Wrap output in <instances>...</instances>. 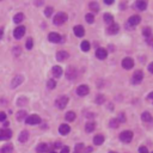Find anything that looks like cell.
Wrapping results in <instances>:
<instances>
[{"label": "cell", "instance_id": "7a4b0ae2", "mask_svg": "<svg viewBox=\"0 0 153 153\" xmlns=\"http://www.w3.org/2000/svg\"><path fill=\"white\" fill-rule=\"evenodd\" d=\"M133 139V133L131 131H124L120 134V140L124 142V143H128V142H131Z\"/></svg>", "mask_w": 153, "mask_h": 153}, {"label": "cell", "instance_id": "f907efd6", "mask_svg": "<svg viewBox=\"0 0 153 153\" xmlns=\"http://www.w3.org/2000/svg\"><path fill=\"white\" fill-rule=\"evenodd\" d=\"M109 153H116V152H109Z\"/></svg>", "mask_w": 153, "mask_h": 153}, {"label": "cell", "instance_id": "f5cc1de1", "mask_svg": "<svg viewBox=\"0 0 153 153\" xmlns=\"http://www.w3.org/2000/svg\"><path fill=\"white\" fill-rule=\"evenodd\" d=\"M152 153H153V152H152Z\"/></svg>", "mask_w": 153, "mask_h": 153}, {"label": "cell", "instance_id": "3957f363", "mask_svg": "<svg viewBox=\"0 0 153 153\" xmlns=\"http://www.w3.org/2000/svg\"><path fill=\"white\" fill-rule=\"evenodd\" d=\"M67 103H68V97H67V96H60V97L56 99L55 105L58 107L59 109H65L66 105H67Z\"/></svg>", "mask_w": 153, "mask_h": 153}, {"label": "cell", "instance_id": "ac0fdd59", "mask_svg": "<svg viewBox=\"0 0 153 153\" xmlns=\"http://www.w3.org/2000/svg\"><path fill=\"white\" fill-rule=\"evenodd\" d=\"M52 73H53V77L55 78H59L62 75V68L60 66H54L52 68Z\"/></svg>", "mask_w": 153, "mask_h": 153}, {"label": "cell", "instance_id": "52a82bcc", "mask_svg": "<svg viewBox=\"0 0 153 153\" xmlns=\"http://www.w3.org/2000/svg\"><path fill=\"white\" fill-rule=\"evenodd\" d=\"M24 34H25V28H24V27H18V28H16L14 31H13V36H14V38H17V39L22 38L24 36Z\"/></svg>", "mask_w": 153, "mask_h": 153}, {"label": "cell", "instance_id": "484cf974", "mask_svg": "<svg viewBox=\"0 0 153 153\" xmlns=\"http://www.w3.org/2000/svg\"><path fill=\"white\" fill-rule=\"evenodd\" d=\"M1 152L3 153H12L13 152V146L11 143H6L5 146L1 148Z\"/></svg>", "mask_w": 153, "mask_h": 153}, {"label": "cell", "instance_id": "8992f818", "mask_svg": "<svg viewBox=\"0 0 153 153\" xmlns=\"http://www.w3.org/2000/svg\"><path fill=\"white\" fill-rule=\"evenodd\" d=\"M122 67L124 69H131L134 67V60L132 58H124L122 60Z\"/></svg>", "mask_w": 153, "mask_h": 153}, {"label": "cell", "instance_id": "836d02e7", "mask_svg": "<svg viewBox=\"0 0 153 153\" xmlns=\"http://www.w3.org/2000/svg\"><path fill=\"white\" fill-rule=\"evenodd\" d=\"M84 145L83 143H77L75 145V151L74 153H84Z\"/></svg>", "mask_w": 153, "mask_h": 153}, {"label": "cell", "instance_id": "5bb4252c", "mask_svg": "<svg viewBox=\"0 0 153 153\" xmlns=\"http://www.w3.org/2000/svg\"><path fill=\"white\" fill-rule=\"evenodd\" d=\"M118 30H120V25H118V24H111V25H109V28L107 30V34L115 35V34L118 33Z\"/></svg>", "mask_w": 153, "mask_h": 153}, {"label": "cell", "instance_id": "277c9868", "mask_svg": "<svg viewBox=\"0 0 153 153\" xmlns=\"http://www.w3.org/2000/svg\"><path fill=\"white\" fill-rule=\"evenodd\" d=\"M25 122H27V124H30V126L38 124V123H41V117L38 115H30L25 118Z\"/></svg>", "mask_w": 153, "mask_h": 153}, {"label": "cell", "instance_id": "b9f144b4", "mask_svg": "<svg viewBox=\"0 0 153 153\" xmlns=\"http://www.w3.org/2000/svg\"><path fill=\"white\" fill-rule=\"evenodd\" d=\"M117 121H118V122H124V121H126V117H124V115H123V114H120V116H118Z\"/></svg>", "mask_w": 153, "mask_h": 153}, {"label": "cell", "instance_id": "4fadbf2b", "mask_svg": "<svg viewBox=\"0 0 153 153\" xmlns=\"http://www.w3.org/2000/svg\"><path fill=\"white\" fill-rule=\"evenodd\" d=\"M48 39L53 43H59V42H61V36L56 33H50L48 35Z\"/></svg>", "mask_w": 153, "mask_h": 153}, {"label": "cell", "instance_id": "7bdbcfd3", "mask_svg": "<svg viewBox=\"0 0 153 153\" xmlns=\"http://www.w3.org/2000/svg\"><path fill=\"white\" fill-rule=\"evenodd\" d=\"M0 121H1V122L6 121V114L5 112H0Z\"/></svg>", "mask_w": 153, "mask_h": 153}, {"label": "cell", "instance_id": "c3c4849f", "mask_svg": "<svg viewBox=\"0 0 153 153\" xmlns=\"http://www.w3.org/2000/svg\"><path fill=\"white\" fill-rule=\"evenodd\" d=\"M147 98H148V99H153V92H151V93L147 96Z\"/></svg>", "mask_w": 153, "mask_h": 153}, {"label": "cell", "instance_id": "e0dca14e", "mask_svg": "<svg viewBox=\"0 0 153 153\" xmlns=\"http://www.w3.org/2000/svg\"><path fill=\"white\" fill-rule=\"evenodd\" d=\"M36 151H37V153H47L49 151V145L48 143H39L36 148Z\"/></svg>", "mask_w": 153, "mask_h": 153}, {"label": "cell", "instance_id": "d6a6232c", "mask_svg": "<svg viewBox=\"0 0 153 153\" xmlns=\"http://www.w3.org/2000/svg\"><path fill=\"white\" fill-rule=\"evenodd\" d=\"M118 124H120V122L117 121V118H112V120H110V122H109V126L111 128H117Z\"/></svg>", "mask_w": 153, "mask_h": 153}, {"label": "cell", "instance_id": "d590c367", "mask_svg": "<svg viewBox=\"0 0 153 153\" xmlns=\"http://www.w3.org/2000/svg\"><path fill=\"white\" fill-rule=\"evenodd\" d=\"M48 88H50V90H53V88H55V86H56V82L55 80H53V79H50V80H48Z\"/></svg>", "mask_w": 153, "mask_h": 153}, {"label": "cell", "instance_id": "7402d4cb", "mask_svg": "<svg viewBox=\"0 0 153 153\" xmlns=\"http://www.w3.org/2000/svg\"><path fill=\"white\" fill-rule=\"evenodd\" d=\"M128 22H129L131 25H138V24L141 22V18L139 17V16H132Z\"/></svg>", "mask_w": 153, "mask_h": 153}, {"label": "cell", "instance_id": "ffe728a7", "mask_svg": "<svg viewBox=\"0 0 153 153\" xmlns=\"http://www.w3.org/2000/svg\"><path fill=\"white\" fill-rule=\"evenodd\" d=\"M69 131H71V127H69L68 124L62 123V124L59 127V132H60V134H62V135L68 134V133H69Z\"/></svg>", "mask_w": 153, "mask_h": 153}, {"label": "cell", "instance_id": "e575fe53", "mask_svg": "<svg viewBox=\"0 0 153 153\" xmlns=\"http://www.w3.org/2000/svg\"><path fill=\"white\" fill-rule=\"evenodd\" d=\"M85 19H86L87 23H90V24H92V23L95 22V17H93L92 13H87V14L85 16Z\"/></svg>", "mask_w": 153, "mask_h": 153}, {"label": "cell", "instance_id": "7c38bea8", "mask_svg": "<svg viewBox=\"0 0 153 153\" xmlns=\"http://www.w3.org/2000/svg\"><path fill=\"white\" fill-rule=\"evenodd\" d=\"M66 75H67V78L69 79V80H74L75 78H77V71H75V68L74 67H68V69H67V72H66Z\"/></svg>", "mask_w": 153, "mask_h": 153}, {"label": "cell", "instance_id": "f6af8a7d", "mask_svg": "<svg viewBox=\"0 0 153 153\" xmlns=\"http://www.w3.org/2000/svg\"><path fill=\"white\" fill-rule=\"evenodd\" d=\"M148 71L151 72V73H153V62H151L148 65Z\"/></svg>", "mask_w": 153, "mask_h": 153}, {"label": "cell", "instance_id": "9c48e42d", "mask_svg": "<svg viewBox=\"0 0 153 153\" xmlns=\"http://www.w3.org/2000/svg\"><path fill=\"white\" fill-rule=\"evenodd\" d=\"M88 92H90V88H88V86L87 85H80V86H78V88H77V93H78V96H86Z\"/></svg>", "mask_w": 153, "mask_h": 153}, {"label": "cell", "instance_id": "681fc988", "mask_svg": "<svg viewBox=\"0 0 153 153\" xmlns=\"http://www.w3.org/2000/svg\"><path fill=\"white\" fill-rule=\"evenodd\" d=\"M3 33H4V30H3V28H0V38L3 37Z\"/></svg>", "mask_w": 153, "mask_h": 153}, {"label": "cell", "instance_id": "83f0119b", "mask_svg": "<svg viewBox=\"0 0 153 153\" xmlns=\"http://www.w3.org/2000/svg\"><path fill=\"white\" fill-rule=\"evenodd\" d=\"M24 19V14L23 13H17L13 17V22L14 23H17V24H19V23H22V20Z\"/></svg>", "mask_w": 153, "mask_h": 153}, {"label": "cell", "instance_id": "44dd1931", "mask_svg": "<svg viewBox=\"0 0 153 153\" xmlns=\"http://www.w3.org/2000/svg\"><path fill=\"white\" fill-rule=\"evenodd\" d=\"M104 140H105V139H104V136L102 134H98V135H96L93 138V143L97 145V146H99V145H102L104 142Z\"/></svg>", "mask_w": 153, "mask_h": 153}, {"label": "cell", "instance_id": "2e32d148", "mask_svg": "<svg viewBox=\"0 0 153 153\" xmlns=\"http://www.w3.org/2000/svg\"><path fill=\"white\" fill-rule=\"evenodd\" d=\"M73 31H74V34H75L77 37H83L85 35V30H84V28L82 25H75Z\"/></svg>", "mask_w": 153, "mask_h": 153}, {"label": "cell", "instance_id": "cb8c5ba5", "mask_svg": "<svg viewBox=\"0 0 153 153\" xmlns=\"http://www.w3.org/2000/svg\"><path fill=\"white\" fill-rule=\"evenodd\" d=\"M19 141L20 142H25L28 139H29V132L28 131H23L20 134H19Z\"/></svg>", "mask_w": 153, "mask_h": 153}, {"label": "cell", "instance_id": "8fae6325", "mask_svg": "<svg viewBox=\"0 0 153 153\" xmlns=\"http://www.w3.org/2000/svg\"><path fill=\"white\" fill-rule=\"evenodd\" d=\"M96 56H97L99 60H104V59H107L108 52L104 49V48H98V49L96 50Z\"/></svg>", "mask_w": 153, "mask_h": 153}, {"label": "cell", "instance_id": "ee69618b", "mask_svg": "<svg viewBox=\"0 0 153 153\" xmlns=\"http://www.w3.org/2000/svg\"><path fill=\"white\" fill-rule=\"evenodd\" d=\"M60 153H69V147H67V146L62 147V150H61V152H60Z\"/></svg>", "mask_w": 153, "mask_h": 153}, {"label": "cell", "instance_id": "6da1fadb", "mask_svg": "<svg viewBox=\"0 0 153 153\" xmlns=\"http://www.w3.org/2000/svg\"><path fill=\"white\" fill-rule=\"evenodd\" d=\"M66 20H67V14L65 12H59L58 14H55L53 19L55 25H62L63 23H66Z\"/></svg>", "mask_w": 153, "mask_h": 153}, {"label": "cell", "instance_id": "f35d334b", "mask_svg": "<svg viewBox=\"0 0 153 153\" xmlns=\"http://www.w3.org/2000/svg\"><path fill=\"white\" fill-rule=\"evenodd\" d=\"M33 44H34V41H33V38H28V41H27V48L28 49H31L33 48Z\"/></svg>", "mask_w": 153, "mask_h": 153}, {"label": "cell", "instance_id": "5b68a950", "mask_svg": "<svg viewBox=\"0 0 153 153\" xmlns=\"http://www.w3.org/2000/svg\"><path fill=\"white\" fill-rule=\"evenodd\" d=\"M142 79H143V73H142V71H135L134 74H133V77H132V82H133L134 84H139Z\"/></svg>", "mask_w": 153, "mask_h": 153}, {"label": "cell", "instance_id": "4316f807", "mask_svg": "<svg viewBox=\"0 0 153 153\" xmlns=\"http://www.w3.org/2000/svg\"><path fill=\"white\" fill-rule=\"evenodd\" d=\"M141 118H142V121H145V122H150V121H152V116H151L150 112H147V111L142 112Z\"/></svg>", "mask_w": 153, "mask_h": 153}, {"label": "cell", "instance_id": "9a60e30c", "mask_svg": "<svg viewBox=\"0 0 153 153\" xmlns=\"http://www.w3.org/2000/svg\"><path fill=\"white\" fill-rule=\"evenodd\" d=\"M24 82V77L23 75H17V77H14L13 78V80H12V83H11V85H12V87L14 88V87H17V86H19L22 83Z\"/></svg>", "mask_w": 153, "mask_h": 153}, {"label": "cell", "instance_id": "ab89813d", "mask_svg": "<svg viewBox=\"0 0 153 153\" xmlns=\"http://www.w3.org/2000/svg\"><path fill=\"white\" fill-rule=\"evenodd\" d=\"M96 102H97L98 104H99V103H103V102H104V96H103V95H98V97L96 98Z\"/></svg>", "mask_w": 153, "mask_h": 153}, {"label": "cell", "instance_id": "d6986e66", "mask_svg": "<svg viewBox=\"0 0 153 153\" xmlns=\"http://www.w3.org/2000/svg\"><path fill=\"white\" fill-rule=\"evenodd\" d=\"M135 7L139 11H145V10H146V7H147V3L143 1V0H139V1L135 3Z\"/></svg>", "mask_w": 153, "mask_h": 153}, {"label": "cell", "instance_id": "60d3db41", "mask_svg": "<svg viewBox=\"0 0 153 153\" xmlns=\"http://www.w3.org/2000/svg\"><path fill=\"white\" fill-rule=\"evenodd\" d=\"M139 153H148V150L145 147V146H141V147L139 148Z\"/></svg>", "mask_w": 153, "mask_h": 153}, {"label": "cell", "instance_id": "8d00e7d4", "mask_svg": "<svg viewBox=\"0 0 153 153\" xmlns=\"http://www.w3.org/2000/svg\"><path fill=\"white\" fill-rule=\"evenodd\" d=\"M53 13V7H47V9L44 10V14L47 16V17H50Z\"/></svg>", "mask_w": 153, "mask_h": 153}, {"label": "cell", "instance_id": "4dcf8cb0", "mask_svg": "<svg viewBox=\"0 0 153 153\" xmlns=\"http://www.w3.org/2000/svg\"><path fill=\"white\" fill-rule=\"evenodd\" d=\"M66 120L67 121H74L75 120V112L74 111H68L66 114Z\"/></svg>", "mask_w": 153, "mask_h": 153}, {"label": "cell", "instance_id": "30bf717a", "mask_svg": "<svg viewBox=\"0 0 153 153\" xmlns=\"http://www.w3.org/2000/svg\"><path fill=\"white\" fill-rule=\"evenodd\" d=\"M69 58V54L67 53V52H65V50H60V52H58V54H56V60L58 61H66L67 59Z\"/></svg>", "mask_w": 153, "mask_h": 153}, {"label": "cell", "instance_id": "f546056e", "mask_svg": "<svg viewBox=\"0 0 153 153\" xmlns=\"http://www.w3.org/2000/svg\"><path fill=\"white\" fill-rule=\"evenodd\" d=\"M80 48H82L83 52H87L88 49H90V43H88L87 41H83L82 44H80Z\"/></svg>", "mask_w": 153, "mask_h": 153}, {"label": "cell", "instance_id": "816d5d0a", "mask_svg": "<svg viewBox=\"0 0 153 153\" xmlns=\"http://www.w3.org/2000/svg\"><path fill=\"white\" fill-rule=\"evenodd\" d=\"M50 153H56V152H54V151H53V152H50Z\"/></svg>", "mask_w": 153, "mask_h": 153}, {"label": "cell", "instance_id": "7dc6e473", "mask_svg": "<svg viewBox=\"0 0 153 153\" xmlns=\"http://www.w3.org/2000/svg\"><path fill=\"white\" fill-rule=\"evenodd\" d=\"M104 3H105L107 5H109V4L111 5V4H112V3H114V1H112V0H105V1H104Z\"/></svg>", "mask_w": 153, "mask_h": 153}, {"label": "cell", "instance_id": "74e56055", "mask_svg": "<svg viewBox=\"0 0 153 153\" xmlns=\"http://www.w3.org/2000/svg\"><path fill=\"white\" fill-rule=\"evenodd\" d=\"M142 33H143V35L146 36V37H150V36H151V34H152V30H151L150 28H145Z\"/></svg>", "mask_w": 153, "mask_h": 153}, {"label": "cell", "instance_id": "f1b7e54d", "mask_svg": "<svg viewBox=\"0 0 153 153\" xmlns=\"http://www.w3.org/2000/svg\"><path fill=\"white\" fill-rule=\"evenodd\" d=\"M88 7L93 11V12H98L99 11V6H98V4L96 3V1H92V3H90L88 4Z\"/></svg>", "mask_w": 153, "mask_h": 153}, {"label": "cell", "instance_id": "1f68e13d", "mask_svg": "<svg viewBox=\"0 0 153 153\" xmlns=\"http://www.w3.org/2000/svg\"><path fill=\"white\" fill-rule=\"evenodd\" d=\"M25 116H27V112L24 111V110L17 112V120H18V121H23L24 118H25Z\"/></svg>", "mask_w": 153, "mask_h": 153}, {"label": "cell", "instance_id": "d4e9b609", "mask_svg": "<svg viewBox=\"0 0 153 153\" xmlns=\"http://www.w3.org/2000/svg\"><path fill=\"white\" fill-rule=\"evenodd\" d=\"M95 128H96V123L95 122H87L86 126H85V131L87 133H91L95 131Z\"/></svg>", "mask_w": 153, "mask_h": 153}, {"label": "cell", "instance_id": "ba28073f", "mask_svg": "<svg viewBox=\"0 0 153 153\" xmlns=\"http://www.w3.org/2000/svg\"><path fill=\"white\" fill-rule=\"evenodd\" d=\"M12 138V132L10 129H0V140H9Z\"/></svg>", "mask_w": 153, "mask_h": 153}, {"label": "cell", "instance_id": "603a6c76", "mask_svg": "<svg viewBox=\"0 0 153 153\" xmlns=\"http://www.w3.org/2000/svg\"><path fill=\"white\" fill-rule=\"evenodd\" d=\"M104 22H105L108 25L114 24V17H112V14H110V13H105V14H104Z\"/></svg>", "mask_w": 153, "mask_h": 153}, {"label": "cell", "instance_id": "bcb514c9", "mask_svg": "<svg viewBox=\"0 0 153 153\" xmlns=\"http://www.w3.org/2000/svg\"><path fill=\"white\" fill-rule=\"evenodd\" d=\"M93 151V148L92 147H87L85 151H84V153H90V152H92Z\"/></svg>", "mask_w": 153, "mask_h": 153}]
</instances>
